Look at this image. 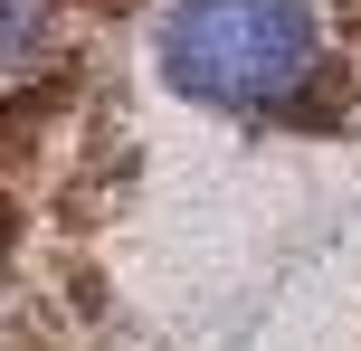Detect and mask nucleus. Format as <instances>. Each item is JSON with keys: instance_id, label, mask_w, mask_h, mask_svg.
Wrapping results in <instances>:
<instances>
[{"instance_id": "2", "label": "nucleus", "mask_w": 361, "mask_h": 351, "mask_svg": "<svg viewBox=\"0 0 361 351\" xmlns=\"http://www.w3.org/2000/svg\"><path fill=\"white\" fill-rule=\"evenodd\" d=\"M57 19H67V0H0V76H29V67H48V48H57Z\"/></svg>"}, {"instance_id": "1", "label": "nucleus", "mask_w": 361, "mask_h": 351, "mask_svg": "<svg viewBox=\"0 0 361 351\" xmlns=\"http://www.w3.org/2000/svg\"><path fill=\"white\" fill-rule=\"evenodd\" d=\"M152 48H162V76L180 105L228 114V124L314 114L333 76V38L314 0H171Z\"/></svg>"}]
</instances>
